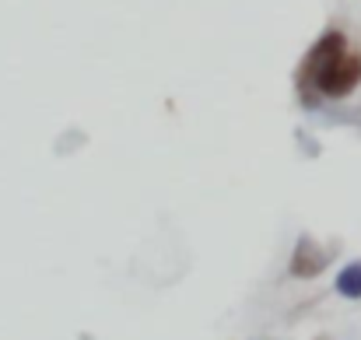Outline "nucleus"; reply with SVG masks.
Here are the masks:
<instances>
[{"label": "nucleus", "mask_w": 361, "mask_h": 340, "mask_svg": "<svg viewBox=\"0 0 361 340\" xmlns=\"http://www.w3.org/2000/svg\"><path fill=\"white\" fill-rule=\"evenodd\" d=\"M337 291L344 298H361V260L348 263L341 274H337Z\"/></svg>", "instance_id": "nucleus-3"}, {"label": "nucleus", "mask_w": 361, "mask_h": 340, "mask_svg": "<svg viewBox=\"0 0 361 340\" xmlns=\"http://www.w3.org/2000/svg\"><path fill=\"white\" fill-rule=\"evenodd\" d=\"M361 85V56L348 49L344 32H323L298 67V88L305 99H348Z\"/></svg>", "instance_id": "nucleus-1"}, {"label": "nucleus", "mask_w": 361, "mask_h": 340, "mask_svg": "<svg viewBox=\"0 0 361 340\" xmlns=\"http://www.w3.org/2000/svg\"><path fill=\"white\" fill-rule=\"evenodd\" d=\"M326 263H330V249H319L309 235L298 238L295 256H291V274H295V277H316Z\"/></svg>", "instance_id": "nucleus-2"}]
</instances>
